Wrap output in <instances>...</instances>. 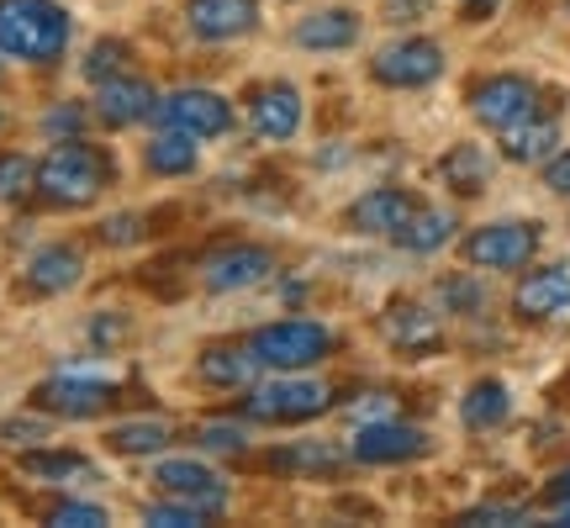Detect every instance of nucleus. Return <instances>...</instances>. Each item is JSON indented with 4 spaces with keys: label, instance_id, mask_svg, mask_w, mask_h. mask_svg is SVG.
I'll use <instances>...</instances> for the list:
<instances>
[{
    "label": "nucleus",
    "instance_id": "7ed1b4c3",
    "mask_svg": "<svg viewBox=\"0 0 570 528\" xmlns=\"http://www.w3.org/2000/svg\"><path fill=\"white\" fill-rule=\"evenodd\" d=\"M333 407V391L323 381H302L296 370H281V381L269 387H248L244 418L248 423H312Z\"/></svg>",
    "mask_w": 570,
    "mask_h": 528
},
{
    "label": "nucleus",
    "instance_id": "72a5a7b5",
    "mask_svg": "<svg viewBox=\"0 0 570 528\" xmlns=\"http://www.w3.org/2000/svg\"><path fill=\"white\" fill-rule=\"evenodd\" d=\"M142 233H148V227H142L138 212H122V217H106V223H101V244L127 248V244H138Z\"/></svg>",
    "mask_w": 570,
    "mask_h": 528
},
{
    "label": "nucleus",
    "instance_id": "473e14b6",
    "mask_svg": "<svg viewBox=\"0 0 570 528\" xmlns=\"http://www.w3.org/2000/svg\"><path fill=\"white\" fill-rule=\"evenodd\" d=\"M48 524H53V528H101L106 524V508L63 497V502H53V508H48Z\"/></svg>",
    "mask_w": 570,
    "mask_h": 528
},
{
    "label": "nucleus",
    "instance_id": "58836bf2",
    "mask_svg": "<svg viewBox=\"0 0 570 528\" xmlns=\"http://www.w3.org/2000/svg\"><path fill=\"white\" fill-rule=\"evenodd\" d=\"M460 524H523V508H502V502L497 508H470Z\"/></svg>",
    "mask_w": 570,
    "mask_h": 528
},
{
    "label": "nucleus",
    "instance_id": "bb28decb",
    "mask_svg": "<svg viewBox=\"0 0 570 528\" xmlns=\"http://www.w3.org/2000/svg\"><path fill=\"white\" fill-rule=\"evenodd\" d=\"M21 470L38 476V481H96V466L75 449H27Z\"/></svg>",
    "mask_w": 570,
    "mask_h": 528
},
{
    "label": "nucleus",
    "instance_id": "1a4fd4ad",
    "mask_svg": "<svg viewBox=\"0 0 570 528\" xmlns=\"http://www.w3.org/2000/svg\"><path fill=\"white\" fill-rule=\"evenodd\" d=\"M164 127H180L190 133L196 143L206 138H223L227 127H233V106L217 96V90H175V96H164L159 111H154Z\"/></svg>",
    "mask_w": 570,
    "mask_h": 528
},
{
    "label": "nucleus",
    "instance_id": "6ab92c4d",
    "mask_svg": "<svg viewBox=\"0 0 570 528\" xmlns=\"http://www.w3.org/2000/svg\"><path fill=\"white\" fill-rule=\"evenodd\" d=\"M259 354L248 344H212L202 349V360H196V375H202V387H217V391H244L254 387V375H259Z\"/></svg>",
    "mask_w": 570,
    "mask_h": 528
},
{
    "label": "nucleus",
    "instance_id": "4be33fe9",
    "mask_svg": "<svg viewBox=\"0 0 570 528\" xmlns=\"http://www.w3.org/2000/svg\"><path fill=\"white\" fill-rule=\"evenodd\" d=\"M296 42L312 48V53H338V48H354L360 42V17L348 6H327V11H312L296 27Z\"/></svg>",
    "mask_w": 570,
    "mask_h": 528
},
{
    "label": "nucleus",
    "instance_id": "c85d7f7f",
    "mask_svg": "<svg viewBox=\"0 0 570 528\" xmlns=\"http://www.w3.org/2000/svg\"><path fill=\"white\" fill-rule=\"evenodd\" d=\"M169 444V428L159 418H138V423H117L106 428V449L111 454H159Z\"/></svg>",
    "mask_w": 570,
    "mask_h": 528
},
{
    "label": "nucleus",
    "instance_id": "cd10ccee",
    "mask_svg": "<svg viewBox=\"0 0 570 528\" xmlns=\"http://www.w3.org/2000/svg\"><path fill=\"white\" fill-rule=\"evenodd\" d=\"M508 412H512V397L502 381H475V387L465 391V402H460V418H465V428H475V433L508 423Z\"/></svg>",
    "mask_w": 570,
    "mask_h": 528
},
{
    "label": "nucleus",
    "instance_id": "c756f323",
    "mask_svg": "<svg viewBox=\"0 0 570 528\" xmlns=\"http://www.w3.org/2000/svg\"><path fill=\"white\" fill-rule=\"evenodd\" d=\"M142 524H154V528H202V524H212V512L196 508V502H180V497H164V502H154V508L142 512Z\"/></svg>",
    "mask_w": 570,
    "mask_h": 528
},
{
    "label": "nucleus",
    "instance_id": "ea45409f",
    "mask_svg": "<svg viewBox=\"0 0 570 528\" xmlns=\"http://www.w3.org/2000/svg\"><path fill=\"white\" fill-rule=\"evenodd\" d=\"M80 106H59L53 117H48V133H80Z\"/></svg>",
    "mask_w": 570,
    "mask_h": 528
},
{
    "label": "nucleus",
    "instance_id": "f704fd0d",
    "mask_svg": "<svg viewBox=\"0 0 570 528\" xmlns=\"http://www.w3.org/2000/svg\"><path fill=\"white\" fill-rule=\"evenodd\" d=\"M0 439L6 444H38V439H48V423H38V418H0Z\"/></svg>",
    "mask_w": 570,
    "mask_h": 528
},
{
    "label": "nucleus",
    "instance_id": "393cba45",
    "mask_svg": "<svg viewBox=\"0 0 570 528\" xmlns=\"http://www.w3.org/2000/svg\"><path fill=\"white\" fill-rule=\"evenodd\" d=\"M454 212H444V206H417L407 217V227L396 233V244L407 248V254H433V248H444L449 238H454Z\"/></svg>",
    "mask_w": 570,
    "mask_h": 528
},
{
    "label": "nucleus",
    "instance_id": "c9c22d12",
    "mask_svg": "<svg viewBox=\"0 0 570 528\" xmlns=\"http://www.w3.org/2000/svg\"><path fill=\"white\" fill-rule=\"evenodd\" d=\"M196 444L202 449H244L248 439H244V428L238 423H206L202 433H196Z\"/></svg>",
    "mask_w": 570,
    "mask_h": 528
},
{
    "label": "nucleus",
    "instance_id": "e433bc0d",
    "mask_svg": "<svg viewBox=\"0 0 570 528\" xmlns=\"http://www.w3.org/2000/svg\"><path fill=\"white\" fill-rule=\"evenodd\" d=\"M444 302L454 306V312H475V306H481V285L465 281V275H454V281H444Z\"/></svg>",
    "mask_w": 570,
    "mask_h": 528
},
{
    "label": "nucleus",
    "instance_id": "412c9836",
    "mask_svg": "<svg viewBox=\"0 0 570 528\" xmlns=\"http://www.w3.org/2000/svg\"><path fill=\"white\" fill-rule=\"evenodd\" d=\"M554 143H560V117L550 111H533L523 123H512L502 133V159L512 164H544L554 154Z\"/></svg>",
    "mask_w": 570,
    "mask_h": 528
},
{
    "label": "nucleus",
    "instance_id": "4468645a",
    "mask_svg": "<svg viewBox=\"0 0 570 528\" xmlns=\"http://www.w3.org/2000/svg\"><path fill=\"white\" fill-rule=\"evenodd\" d=\"M566 306H570V260L529 270V275L518 281V291H512V312H518L523 323H544V317L566 312Z\"/></svg>",
    "mask_w": 570,
    "mask_h": 528
},
{
    "label": "nucleus",
    "instance_id": "20e7f679",
    "mask_svg": "<svg viewBox=\"0 0 570 528\" xmlns=\"http://www.w3.org/2000/svg\"><path fill=\"white\" fill-rule=\"evenodd\" d=\"M333 344H338V339H333L323 323H306V317L269 323L248 339V349L259 354V365L265 370H312L333 354Z\"/></svg>",
    "mask_w": 570,
    "mask_h": 528
},
{
    "label": "nucleus",
    "instance_id": "b1692460",
    "mask_svg": "<svg viewBox=\"0 0 570 528\" xmlns=\"http://www.w3.org/2000/svg\"><path fill=\"white\" fill-rule=\"evenodd\" d=\"M439 169H444V180H449L454 196H481L487 180H491V159H487V148H481V143H454Z\"/></svg>",
    "mask_w": 570,
    "mask_h": 528
},
{
    "label": "nucleus",
    "instance_id": "9d476101",
    "mask_svg": "<svg viewBox=\"0 0 570 528\" xmlns=\"http://www.w3.org/2000/svg\"><path fill=\"white\" fill-rule=\"evenodd\" d=\"M32 407L53 412V418H96L106 407H117V387L90 381V375H53V381H42L32 391Z\"/></svg>",
    "mask_w": 570,
    "mask_h": 528
},
{
    "label": "nucleus",
    "instance_id": "5701e85b",
    "mask_svg": "<svg viewBox=\"0 0 570 528\" xmlns=\"http://www.w3.org/2000/svg\"><path fill=\"white\" fill-rule=\"evenodd\" d=\"M269 470H285V476H327V470L344 466V449L327 444V439H302V444H285L275 454H265Z\"/></svg>",
    "mask_w": 570,
    "mask_h": 528
},
{
    "label": "nucleus",
    "instance_id": "0eeeda50",
    "mask_svg": "<svg viewBox=\"0 0 570 528\" xmlns=\"http://www.w3.org/2000/svg\"><path fill=\"white\" fill-rule=\"evenodd\" d=\"M444 75V48L433 38H402L370 59V80L386 90H423Z\"/></svg>",
    "mask_w": 570,
    "mask_h": 528
},
{
    "label": "nucleus",
    "instance_id": "39448f33",
    "mask_svg": "<svg viewBox=\"0 0 570 528\" xmlns=\"http://www.w3.org/2000/svg\"><path fill=\"white\" fill-rule=\"evenodd\" d=\"M539 238H544L539 223H487L460 244V254L475 270H523L539 254Z\"/></svg>",
    "mask_w": 570,
    "mask_h": 528
},
{
    "label": "nucleus",
    "instance_id": "f3484780",
    "mask_svg": "<svg viewBox=\"0 0 570 528\" xmlns=\"http://www.w3.org/2000/svg\"><path fill=\"white\" fill-rule=\"evenodd\" d=\"M248 123L269 143L296 138V127H302V96H296V85H285V80L259 85V90L248 96Z\"/></svg>",
    "mask_w": 570,
    "mask_h": 528
},
{
    "label": "nucleus",
    "instance_id": "f8f14e48",
    "mask_svg": "<svg viewBox=\"0 0 570 528\" xmlns=\"http://www.w3.org/2000/svg\"><path fill=\"white\" fill-rule=\"evenodd\" d=\"M417 206L423 202H417L412 190H402V185H375V190H365L360 202L348 206L344 223L354 227V233H370V238H396Z\"/></svg>",
    "mask_w": 570,
    "mask_h": 528
},
{
    "label": "nucleus",
    "instance_id": "aec40b11",
    "mask_svg": "<svg viewBox=\"0 0 570 528\" xmlns=\"http://www.w3.org/2000/svg\"><path fill=\"white\" fill-rule=\"evenodd\" d=\"M80 275H85V254L75 244H48L27 260V285L38 296H59L69 285H80Z\"/></svg>",
    "mask_w": 570,
    "mask_h": 528
},
{
    "label": "nucleus",
    "instance_id": "423d86ee",
    "mask_svg": "<svg viewBox=\"0 0 570 528\" xmlns=\"http://www.w3.org/2000/svg\"><path fill=\"white\" fill-rule=\"evenodd\" d=\"M470 117L491 133H508L512 123H523L539 111V85L523 80V75H491V80L470 85Z\"/></svg>",
    "mask_w": 570,
    "mask_h": 528
},
{
    "label": "nucleus",
    "instance_id": "f03ea898",
    "mask_svg": "<svg viewBox=\"0 0 570 528\" xmlns=\"http://www.w3.org/2000/svg\"><path fill=\"white\" fill-rule=\"evenodd\" d=\"M69 48V17L59 0H0V53L21 63H53Z\"/></svg>",
    "mask_w": 570,
    "mask_h": 528
},
{
    "label": "nucleus",
    "instance_id": "2f4dec72",
    "mask_svg": "<svg viewBox=\"0 0 570 528\" xmlns=\"http://www.w3.org/2000/svg\"><path fill=\"white\" fill-rule=\"evenodd\" d=\"M38 185V169L32 159H21V154H0V202H17Z\"/></svg>",
    "mask_w": 570,
    "mask_h": 528
},
{
    "label": "nucleus",
    "instance_id": "6e6552de",
    "mask_svg": "<svg viewBox=\"0 0 570 528\" xmlns=\"http://www.w3.org/2000/svg\"><path fill=\"white\" fill-rule=\"evenodd\" d=\"M196 275H202L206 291H254L275 275V254L265 244H227L212 248Z\"/></svg>",
    "mask_w": 570,
    "mask_h": 528
},
{
    "label": "nucleus",
    "instance_id": "a19ab883",
    "mask_svg": "<svg viewBox=\"0 0 570 528\" xmlns=\"http://www.w3.org/2000/svg\"><path fill=\"white\" fill-rule=\"evenodd\" d=\"M502 0H460V11H465V21H487L491 11H497Z\"/></svg>",
    "mask_w": 570,
    "mask_h": 528
},
{
    "label": "nucleus",
    "instance_id": "a878e982",
    "mask_svg": "<svg viewBox=\"0 0 570 528\" xmlns=\"http://www.w3.org/2000/svg\"><path fill=\"white\" fill-rule=\"evenodd\" d=\"M142 164H148V175H190L196 169V138L180 127H164L159 138L142 148Z\"/></svg>",
    "mask_w": 570,
    "mask_h": 528
},
{
    "label": "nucleus",
    "instance_id": "f257e3e1",
    "mask_svg": "<svg viewBox=\"0 0 570 528\" xmlns=\"http://www.w3.org/2000/svg\"><path fill=\"white\" fill-rule=\"evenodd\" d=\"M117 175V164L106 148L80 138H63L48 148V159L38 164V196L48 206H90Z\"/></svg>",
    "mask_w": 570,
    "mask_h": 528
},
{
    "label": "nucleus",
    "instance_id": "37998d69",
    "mask_svg": "<svg viewBox=\"0 0 570 528\" xmlns=\"http://www.w3.org/2000/svg\"><path fill=\"white\" fill-rule=\"evenodd\" d=\"M560 524H566V528H570V502H566V508H560Z\"/></svg>",
    "mask_w": 570,
    "mask_h": 528
},
{
    "label": "nucleus",
    "instance_id": "2eb2a0df",
    "mask_svg": "<svg viewBox=\"0 0 570 528\" xmlns=\"http://www.w3.org/2000/svg\"><path fill=\"white\" fill-rule=\"evenodd\" d=\"M185 21L202 42H233L259 27V0H190Z\"/></svg>",
    "mask_w": 570,
    "mask_h": 528
},
{
    "label": "nucleus",
    "instance_id": "4c0bfd02",
    "mask_svg": "<svg viewBox=\"0 0 570 528\" xmlns=\"http://www.w3.org/2000/svg\"><path fill=\"white\" fill-rule=\"evenodd\" d=\"M544 185H550L554 196H570V148L544 159Z\"/></svg>",
    "mask_w": 570,
    "mask_h": 528
},
{
    "label": "nucleus",
    "instance_id": "79ce46f5",
    "mask_svg": "<svg viewBox=\"0 0 570 528\" xmlns=\"http://www.w3.org/2000/svg\"><path fill=\"white\" fill-rule=\"evenodd\" d=\"M544 497L566 508V502H570V470H560V476H554V481H550V491H544Z\"/></svg>",
    "mask_w": 570,
    "mask_h": 528
},
{
    "label": "nucleus",
    "instance_id": "c03bdc74",
    "mask_svg": "<svg viewBox=\"0 0 570 528\" xmlns=\"http://www.w3.org/2000/svg\"><path fill=\"white\" fill-rule=\"evenodd\" d=\"M566 11H570V0H566Z\"/></svg>",
    "mask_w": 570,
    "mask_h": 528
},
{
    "label": "nucleus",
    "instance_id": "7c9ffc66",
    "mask_svg": "<svg viewBox=\"0 0 570 528\" xmlns=\"http://www.w3.org/2000/svg\"><path fill=\"white\" fill-rule=\"evenodd\" d=\"M127 53H132V48H127L122 38H101L96 48H90V59H85V80L101 85V80H111V75H122Z\"/></svg>",
    "mask_w": 570,
    "mask_h": 528
},
{
    "label": "nucleus",
    "instance_id": "dca6fc26",
    "mask_svg": "<svg viewBox=\"0 0 570 528\" xmlns=\"http://www.w3.org/2000/svg\"><path fill=\"white\" fill-rule=\"evenodd\" d=\"M159 111V96L148 80H132V75H111V80L96 85V117L106 127H132L148 123Z\"/></svg>",
    "mask_w": 570,
    "mask_h": 528
},
{
    "label": "nucleus",
    "instance_id": "ddd939ff",
    "mask_svg": "<svg viewBox=\"0 0 570 528\" xmlns=\"http://www.w3.org/2000/svg\"><path fill=\"white\" fill-rule=\"evenodd\" d=\"M154 487H159L164 497L196 502V508H206L212 518L227 508V481L217 476V470L196 466V460H159V470H154Z\"/></svg>",
    "mask_w": 570,
    "mask_h": 528
},
{
    "label": "nucleus",
    "instance_id": "9b49d317",
    "mask_svg": "<svg viewBox=\"0 0 570 528\" xmlns=\"http://www.w3.org/2000/svg\"><path fill=\"white\" fill-rule=\"evenodd\" d=\"M348 454H354L360 466H407V460L428 454V433L423 428H412V423H391V418H381V423H365L360 433H354Z\"/></svg>",
    "mask_w": 570,
    "mask_h": 528
},
{
    "label": "nucleus",
    "instance_id": "a211bd4d",
    "mask_svg": "<svg viewBox=\"0 0 570 528\" xmlns=\"http://www.w3.org/2000/svg\"><path fill=\"white\" fill-rule=\"evenodd\" d=\"M381 333H386L391 349H402V354H433V349L444 344V333H439V317L417 302H396L381 317Z\"/></svg>",
    "mask_w": 570,
    "mask_h": 528
}]
</instances>
